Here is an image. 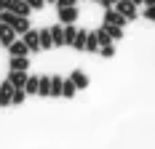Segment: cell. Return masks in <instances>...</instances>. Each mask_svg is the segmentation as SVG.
I'll use <instances>...</instances> for the list:
<instances>
[{
  "label": "cell",
  "instance_id": "obj_14",
  "mask_svg": "<svg viewBox=\"0 0 155 149\" xmlns=\"http://www.w3.org/2000/svg\"><path fill=\"white\" fill-rule=\"evenodd\" d=\"M40 48H43V51H48V48H54V37H51V27H46V30H40Z\"/></svg>",
  "mask_w": 155,
  "mask_h": 149
},
{
  "label": "cell",
  "instance_id": "obj_23",
  "mask_svg": "<svg viewBox=\"0 0 155 149\" xmlns=\"http://www.w3.org/2000/svg\"><path fill=\"white\" fill-rule=\"evenodd\" d=\"M104 27H107L112 40H120V37H123V27H115V24H104Z\"/></svg>",
  "mask_w": 155,
  "mask_h": 149
},
{
  "label": "cell",
  "instance_id": "obj_24",
  "mask_svg": "<svg viewBox=\"0 0 155 149\" xmlns=\"http://www.w3.org/2000/svg\"><path fill=\"white\" fill-rule=\"evenodd\" d=\"M24 99H27V90H24V88H16V90H14V99H11V104H21Z\"/></svg>",
  "mask_w": 155,
  "mask_h": 149
},
{
  "label": "cell",
  "instance_id": "obj_27",
  "mask_svg": "<svg viewBox=\"0 0 155 149\" xmlns=\"http://www.w3.org/2000/svg\"><path fill=\"white\" fill-rule=\"evenodd\" d=\"M70 5H78V0H56V8H70Z\"/></svg>",
  "mask_w": 155,
  "mask_h": 149
},
{
  "label": "cell",
  "instance_id": "obj_22",
  "mask_svg": "<svg viewBox=\"0 0 155 149\" xmlns=\"http://www.w3.org/2000/svg\"><path fill=\"white\" fill-rule=\"evenodd\" d=\"M86 51H99V37H96V32H88V37H86Z\"/></svg>",
  "mask_w": 155,
  "mask_h": 149
},
{
  "label": "cell",
  "instance_id": "obj_34",
  "mask_svg": "<svg viewBox=\"0 0 155 149\" xmlns=\"http://www.w3.org/2000/svg\"><path fill=\"white\" fill-rule=\"evenodd\" d=\"M96 3H99V0H96Z\"/></svg>",
  "mask_w": 155,
  "mask_h": 149
},
{
  "label": "cell",
  "instance_id": "obj_29",
  "mask_svg": "<svg viewBox=\"0 0 155 149\" xmlns=\"http://www.w3.org/2000/svg\"><path fill=\"white\" fill-rule=\"evenodd\" d=\"M99 3H102V5H104V8H112V5H115V3H118V0H99Z\"/></svg>",
  "mask_w": 155,
  "mask_h": 149
},
{
  "label": "cell",
  "instance_id": "obj_15",
  "mask_svg": "<svg viewBox=\"0 0 155 149\" xmlns=\"http://www.w3.org/2000/svg\"><path fill=\"white\" fill-rule=\"evenodd\" d=\"M86 37H88V32H86V30H78L75 40H72V48H75V51H86Z\"/></svg>",
  "mask_w": 155,
  "mask_h": 149
},
{
  "label": "cell",
  "instance_id": "obj_16",
  "mask_svg": "<svg viewBox=\"0 0 155 149\" xmlns=\"http://www.w3.org/2000/svg\"><path fill=\"white\" fill-rule=\"evenodd\" d=\"M38 85H40V77H27V85H24V90H27V96H38Z\"/></svg>",
  "mask_w": 155,
  "mask_h": 149
},
{
  "label": "cell",
  "instance_id": "obj_8",
  "mask_svg": "<svg viewBox=\"0 0 155 149\" xmlns=\"http://www.w3.org/2000/svg\"><path fill=\"white\" fill-rule=\"evenodd\" d=\"M8 69L27 72V69H30V56H11V61H8Z\"/></svg>",
  "mask_w": 155,
  "mask_h": 149
},
{
  "label": "cell",
  "instance_id": "obj_12",
  "mask_svg": "<svg viewBox=\"0 0 155 149\" xmlns=\"http://www.w3.org/2000/svg\"><path fill=\"white\" fill-rule=\"evenodd\" d=\"M16 30V35H24V32L30 30V16H16L14 19V24H11Z\"/></svg>",
  "mask_w": 155,
  "mask_h": 149
},
{
  "label": "cell",
  "instance_id": "obj_9",
  "mask_svg": "<svg viewBox=\"0 0 155 149\" xmlns=\"http://www.w3.org/2000/svg\"><path fill=\"white\" fill-rule=\"evenodd\" d=\"M8 11H14L16 16H30L32 5H30V3H27V0H14V3L8 5Z\"/></svg>",
  "mask_w": 155,
  "mask_h": 149
},
{
  "label": "cell",
  "instance_id": "obj_1",
  "mask_svg": "<svg viewBox=\"0 0 155 149\" xmlns=\"http://www.w3.org/2000/svg\"><path fill=\"white\" fill-rule=\"evenodd\" d=\"M112 8H115L118 14H123L126 19H128V21L139 16V14H137V3H134V0H118V3H115Z\"/></svg>",
  "mask_w": 155,
  "mask_h": 149
},
{
  "label": "cell",
  "instance_id": "obj_6",
  "mask_svg": "<svg viewBox=\"0 0 155 149\" xmlns=\"http://www.w3.org/2000/svg\"><path fill=\"white\" fill-rule=\"evenodd\" d=\"M75 19H78V5L59 8V24H75Z\"/></svg>",
  "mask_w": 155,
  "mask_h": 149
},
{
  "label": "cell",
  "instance_id": "obj_7",
  "mask_svg": "<svg viewBox=\"0 0 155 149\" xmlns=\"http://www.w3.org/2000/svg\"><path fill=\"white\" fill-rule=\"evenodd\" d=\"M14 85L5 80V83H0V106H8L11 104V99H14Z\"/></svg>",
  "mask_w": 155,
  "mask_h": 149
},
{
  "label": "cell",
  "instance_id": "obj_33",
  "mask_svg": "<svg viewBox=\"0 0 155 149\" xmlns=\"http://www.w3.org/2000/svg\"><path fill=\"white\" fill-rule=\"evenodd\" d=\"M46 3H56V0H46Z\"/></svg>",
  "mask_w": 155,
  "mask_h": 149
},
{
  "label": "cell",
  "instance_id": "obj_3",
  "mask_svg": "<svg viewBox=\"0 0 155 149\" xmlns=\"http://www.w3.org/2000/svg\"><path fill=\"white\" fill-rule=\"evenodd\" d=\"M16 37H19V35H16L14 27H11V24H5V21H0V45H5V48H8Z\"/></svg>",
  "mask_w": 155,
  "mask_h": 149
},
{
  "label": "cell",
  "instance_id": "obj_18",
  "mask_svg": "<svg viewBox=\"0 0 155 149\" xmlns=\"http://www.w3.org/2000/svg\"><path fill=\"white\" fill-rule=\"evenodd\" d=\"M75 35H78V27H75V24H64V45H72Z\"/></svg>",
  "mask_w": 155,
  "mask_h": 149
},
{
  "label": "cell",
  "instance_id": "obj_26",
  "mask_svg": "<svg viewBox=\"0 0 155 149\" xmlns=\"http://www.w3.org/2000/svg\"><path fill=\"white\" fill-rule=\"evenodd\" d=\"M142 16H144V19H150V21H155V5H147Z\"/></svg>",
  "mask_w": 155,
  "mask_h": 149
},
{
  "label": "cell",
  "instance_id": "obj_2",
  "mask_svg": "<svg viewBox=\"0 0 155 149\" xmlns=\"http://www.w3.org/2000/svg\"><path fill=\"white\" fill-rule=\"evenodd\" d=\"M21 40L27 43L30 53H32V51H40V30H32V27H30V30L21 35Z\"/></svg>",
  "mask_w": 155,
  "mask_h": 149
},
{
  "label": "cell",
  "instance_id": "obj_4",
  "mask_svg": "<svg viewBox=\"0 0 155 149\" xmlns=\"http://www.w3.org/2000/svg\"><path fill=\"white\" fill-rule=\"evenodd\" d=\"M126 21H128V19H126L123 14H118L115 8H107V11H104V24H115V27H126Z\"/></svg>",
  "mask_w": 155,
  "mask_h": 149
},
{
  "label": "cell",
  "instance_id": "obj_17",
  "mask_svg": "<svg viewBox=\"0 0 155 149\" xmlns=\"http://www.w3.org/2000/svg\"><path fill=\"white\" fill-rule=\"evenodd\" d=\"M38 96H51V77L43 74L40 77V85H38Z\"/></svg>",
  "mask_w": 155,
  "mask_h": 149
},
{
  "label": "cell",
  "instance_id": "obj_32",
  "mask_svg": "<svg viewBox=\"0 0 155 149\" xmlns=\"http://www.w3.org/2000/svg\"><path fill=\"white\" fill-rule=\"evenodd\" d=\"M134 3H137V5H139V3H144V0H134Z\"/></svg>",
  "mask_w": 155,
  "mask_h": 149
},
{
  "label": "cell",
  "instance_id": "obj_10",
  "mask_svg": "<svg viewBox=\"0 0 155 149\" xmlns=\"http://www.w3.org/2000/svg\"><path fill=\"white\" fill-rule=\"evenodd\" d=\"M8 53H11V56H27V53H30V48H27L24 40H19V37H16L14 43L8 45Z\"/></svg>",
  "mask_w": 155,
  "mask_h": 149
},
{
  "label": "cell",
  "instance_id": "obj_21",
  "mask_svg": "<svg viewBox=\"0 0 155 149\" xmlns=\"http://www.w3.org/2000/svg\"><path fill=\"white\" fill-rule=\"evenodd\" d=\"M62 83H64V77L51 74V96H62Z\"/></svg>",
  "mask_w": 155,
  "mask_h": 149
},
{
  "label": "cell",
  "instance_id": "obj_13",
  "mask_svg": "<svg viewBox=\"0 0 155 149\" xmlns=\"http://www.w3.org/2000/svg\"><path fill=\"white\" fill-rule=\"evenodd\" d=\"M51 37H54V45H64V24H54Z\"/></svg>",
  "mask_w": 155,
  "mask_h": 149
},
{
  "label": "cell",
  "instance_id": "obj_25",
  "mask_svg": "<svg viewBox=\"0 0 155 149\" xmlns=\"http://www.w3.org/2000/svg\"><path fill=\"white\" fill-rule=\"evenodd\" d=\"M99 53H102L104 59H112V56H115V45H112V43H110V45H102V48H99Z\"/></svg>",
  "mask_w": 155,
  "mask_h": 149
},
{
  "label": "cell",
  "instance_id": "obj_20",
  "mask_svg": "<svg viewBox=\"0 0 155 149\" xmlns=\"http://www.w3.org/2000/svg\"><path fill=\"white\" fill-rule=\"evenodd\" d=\"M96 37H99V48H102V45H110V43H112V37H110V32H107V27H104V24L96 30Z\"/></svg>",
  "mask_w": 155,
  "mask_h": 149
},
{
  "label": "cell",
  "instance_id": "obj_19",
  "mask_svg": "<svg viewBox=\"0 0 155 149\" xmlns=\"http://www.w3.org/2000/svg\"><path fill=\"white\" fill-rule=\"evenodd\" d=\"M75 93H78L75 83H72V80H64V83H62V96H64V99H72Z\"/></svg>",
  "mask_w": 155,
  "mask_h": 149
},
{
  "label": "cell",
  "instance_id": "obj_28",
  "mask_svg": "<svg viewBox=\"0 0 155 149\" xmlns=\"http://www.w3.org/2000/svg\"><path fill=\"white\" fill-rule=\"evenodd\" d=\"M27 3L32 5V11H40V8L46 5V0H27Z\"/></svg>",
  "mask_w": 155,
  "mask_h": 149
},
{
  "label": "cell",
  "instance_id": "obj_31",
  "mask_svg": "<svg viewBox=\"0 0 155 149\" xmlns=\"http://www.w3.org/2000/svg\"><path fill=\"white\" fill-rule=\"evenodd\" d=\"M144 5H155V0H144Z\"/></svg>",
  "mask_w": 155,
  "mask_h": 149
},
{
  "label": "cell",
  "instance_id": "obj_30",
  "mask_svg": "<svg viewBox=\"0 0 155 149\" xmlns=\"http://www.w3.org/2000/svg\"><path fill=\"white\" fill-rule=\"evenodd\" d=\"M11 3H14V0H0V11H5V8H8Z\"/></svg>",
  "mask_w": 155,
  "mask_h": 149
},
{
  "label": "cell",
  "instance_id": "obj_11",
  "mask_svg": "<svg viewBox=\"0 0 155 149\" xmlns=\"http://www.w3.org/2000/svg\"><path fill=\"white\" fill-rule=\"evenodd\" d=\"M70 80H72V83H75V88H78V90L88 88V74L83 72V69H75V72L70 74Z\"/></svg>",
  "mask_w": 155,
  "mask_h": 149
},
{
  "label": "cell",
  "instance_id": "obj_5",
  "mask_svg": "<svg viewBox=\"0 0 155 149\" xmlns=\"http://www.w3.org/2000/svg\"><path fill=\"white\" fill-rule=\"evenodd\" d=\"M27 72H19V69H8V83L14 85V88H24L27 85Z\"/></svg>",
  "mask_w": 155,
  "mask_h": 149
}]
</instances>
